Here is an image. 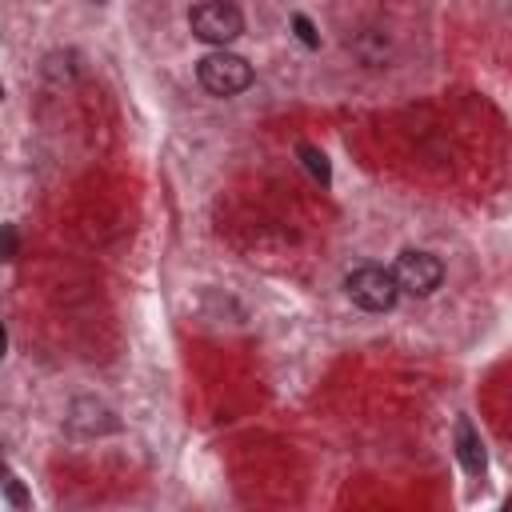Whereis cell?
<instances>
[{
  "label": "cell",
  "mask_w": 512,
  "mask_h": 512,
  "mask_svg": "<svg viewBox=\"0 0 512 512\" xmlns=\"http://www.w3.org/2000/svg\"><path fill=\"white\" fill-rule=\"evenodd\" d=\"M456 456H460L468 476H484V444H480V432L472 428L468 416L456 420Z\"/></svg>",
  "instance_id": "5b68a950"
},
{
  "label": "cell",
  "mask_w": 512,
  "mask_h": 512,
  "mask_svg": "<svg viewBox=\"0 0 512 512\" xmlns=\"http://www.w3.org/2000/svg\"><path fill=\"white\" fill-rule=\"evenodd\" d=\"M344 288H348L352 304H360L364 312H388V308L396 304V296H400V288H396L392 272H388V268H380V264H364V268L348 272Z\"/></svg>",
  "instance_id": "277c9868"
},
{
  "label": "cell",
  "mask_w": 512,
  "mask_h": 512,
  "mask_svg": "<svg viewBox=\"0 0 512 512\" xmlns=\"http://www.w3.org/2000/svg\"><path fill=\"white\" fill-rule=\"evenodd\" d=\"M4 480H8V472H4V464H0V484H4Z\"/></svg>",
  "instance_id": "8fae6325"
},
{
  "label": "cell",
  "mask_w": 512,
  "mask_h": 512,
  "mask_svg": "<svg viewBox=\"0 0 512 512\" xmlns=\"http://www.w3.org/2000/svg\"><path fill=\"white\" fill-rule=\"evenodd\" d=\"M188 28H192L196 40L224 48L244 32V16H240V8L232 0H204V4H196L188 12Z\"/></svg>",
  "instance_id": "7a4b0ae2"
},
{
  "label": "cell",
  "mask_w": 512,
  "mask_h": 512,
  "mask_svg": "<svg viewBox=\"0 0 512 512\" xmlns=\"http://www.w3.org/2000/svg\"><path fill=\"white\" fill-rule=\"evenodd\" d=\"M4 488H8V500H12V504H24V500H28V496H24V488H20L16 480H4Z\"/></svg>",
  "instance_id": "9c48e42d"
},
{
  "label": "cell",
  "mask_w": 512,
  "mask_h": 512,
  "mask_svg": "<svg viewBox=\"0 0 512 512\" xmlns=\"http://www.w3.org/2000/svg\"><path fill=\"white\" fill-rule=\"evenodd\" d=\"M8 352V332H4V320H0V356Z\"/></svg>",
  "instance_id": "30bf717a"
},
{
  "label": "cell",
  "mask_w": 512,
  "mask_h": 512,
  "mask_svg": "<svg viewBox=\"0 0 512 512\" xmlns=\"http://www.w3.org/2000/svg\"><path fill=\"white\" fill-rule=\"evenodd\" d=\"M16 248H20V236L12 224L0 228V260H16Z\"/></svg>",
  "instance_id": "ba28073f"
},
{
  "label": "cell",
  "mask_w": 512,
  "mask_h": 512,
  "mask_svg": "<svg viewBox=\"0 0 512 512\" xmlns=\"http://www.w3.org/2000/svg\"><path fill=\"white\" fill-rule=\"evenodd\" d=\"M392 280H396V288L408 292V296H432V292L440 288V280H444V264H440L432 252H424V248H404V252L396 256Z\"/></svg>",
  "instance_id": "3957f363"
},
{
  "label": "cell",
  "mask_w": 512,
  "mask_h": 512,
  "mask_svg": "<svg viewBox=\"0 0 512 512\" xmlns=\"http://www.w3.org/2000/svg\"><path fill=\"white\" fill-rule=\"evenodd\" d=\"M96 4H104V0H96Z\"/></svg>",
  "instance_id": "4fadbf2b"
},
{
  "label": "cell",
  "mask_w": 512,
  "mask_h": 512,
  "mask_svg": "<svg viewBox=\"0 0 512 512\" xmlns=\"http://www.w3.org/2000/svg\"><path fill=\"white\" fill-rule=\"evenodd\" d=\"M300 160H304V168H308V172H312L320 184H328V176H332V172H328V156H324L320 148H312V144H300Z\"/></svg>",
  "instance_id": "8992f818"
},
{
  "label": "cell",
  "mask_w": 512,
  "mask_h": 512,
  "mask_svg": "<svg viewBox=\"0 0 512 512\" xmlns=\"http://www.w3.org/2000/svg\"><path fill=\"white\" fill-rule=\"evenodd\" d=\"M292 32H296V40H300L304 48H320V32H316V24H312L304 12L292 16Z\"/></svg>",
  "instance_id": "52a82bcc"
},
{
  "label": "cell",
  "mask_w": 512,
  "mask_h": 512,
  "mask_svg": "<svg viewBox=\"0 0 512 512\" xmlns=\"http://www.w3.org/2000/svg\"><path fill=\"white\" fill-rule=\"evenodd\" d=\"M196 80H200L212 96H240V92L252 84V64H248L244 56H236V52L216 48V52H204V56L196 60Z\"/></svg>",
  "instance_id": "6da1fadb"
},
{
  "label": "cell",
  "mask_w": 512,
  "mask_h": 512,
  "mask_svg": "<svg viewBox=\"0 0 512 512\" xmlns=\"http://www.w3.org/2000/svg\"><path fill=\"white\" fill-rule=\"evenodd\" d=\"M0 100H4V84H0Z\"/></svg>",
  "instance_id": "7c38bea8"
}]
</instances>
